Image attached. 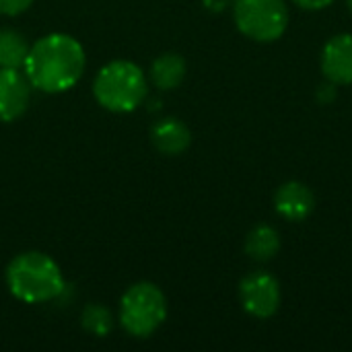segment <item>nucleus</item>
<instances>
[{
    "label": "nucleus",
    "mask_w": 352,
    "mask_h": 352,
    "mask_svg": "<svg viewBox=\"0 0 352 352\" xmlns=\"http://www.w3.org/2000/svg\"><path fill=\"white\" fill-rule=\"evenodd\" d=\"M29 47L31 45L23 33L14 29H2L0 31V68H23Z\"/></svg>",
    "instance_id": "ddd939ff"
},
{
    "label": "nucleus",
    "mask_w": 352,
    "mask_h": 352,
    "mask_svg": "<svg viewBox=\"0 0 352 352\" xmlns=\"http://www.w3.org/2000/svg\"><path fill=\"white\" fill-rule=\"evenodd\" d=\"M303 10H324L334 4V0H293Z\"/></svg>",
    "instance_id": "f3484780"
},
{
    "label": "nucleus",
    "mask_w": 352,
    "mask_h": 352,
    "mask_svg": "<svg viewBox=\"0 0 352 352\" xmlns=\"http://www.w3.org/2000/svg\"><path fill=\"white\" fill-rule=\"evenodd\" d=\"M85 66L87 56L78 39L66 33H50L29 47L23 70L33 89L58 95L80 80Z\"/></svg>",
    "instance_id": "f257e3e1"
},
{
    "label": "nucleus",
    "mask_w": 352,
    "mask_h": 352,
    "mask_svg": "<svg viewBox=\"0 0 352 352\" xmlns=\"http://www.w3.org/2000/svg\"><path fill=\"white\" fill-rule=\"evenodd\" d=\"M233 19L248 39L272 43L289 27V6L285 0H233Z\"/></svg>",
    "instance_id": "39448f33"
},
{
    "label": "nucleus",
    "mask_w": 352,
    "mask_h": 352,
    "mask_svg": "<svg viewBox=\"0 0 352 352\" xmlns=\"http://www.w3.org/2000/svg\"><path fill=\"white\" fill-rule=\"evenodd\" d=\"M239 301L256 320L272 318L280 307V285L266 270H254L239 283Z\"/></svg>",
    "instance_id": "423d86ee"
},
{
    "label": "nucleus",
    "mask_w": 352,
    "mask_h": 352,
    "mask_svg": "<svg viewBox=\"0 0 352 352\" xmlns=\"http://www.w3.org/2000/svg\"><path fill=\"white\" fill-rule=\"evenodd\" d=\"M322 72L326 80L342 87L352 85V35L338 33L322 50Z\"/></svg>",
    "instance_id": "6e6552de"
},
{
    "label": "nucleus",
    "mask_w": 352,
    "mask_h": 352,
    "mask_svg": "<svg viewBox=\"0 0 352 352\" xmlns=\"http://www.w3.org/2000/svg\"><path fill=\"white\" fill-rule=\"evenodd\" d=\"M6 287L14 299L37 305L58 299L66 280L54 258L43 252H23L6 266Z\"/></svg>",
    "instance_id": "f03ea898"
},
{
    "label": "nucleus",
    "mask_w": 352,
    "mask_h": 352,
    "mask_svg": "<svg viewBox=\"0 0 352 352\" xmlns=\"http://www.w3.org/2000/svg\"><path fill=\"white\" fill-rule=\"evenodd\" d=\"M151 140L159 153L167 157H177L188 151L192 142V132L182 120L163 118L151 128Z\"/></svg>",
    "instance_id": "9d476101"
},
{
    "label": "nucleus",
    "mask_w": 352,
    "mask_h": 352,
    "mask_svg": "<svg viewBox=\"0 0 352 352\" xmlns=\"http://www.w3.org/2000/svg\"><path fill=\"white\" fill-rule=\"evenodd\" d=\"M336 97H338V85H334V82H330V80L324 82V85H320L318 91H316V99H318V103H322V105L334 103Z\"/></svg>",
    "instance_id": "dca6fc26"
},
{
    "label": "nucleus",
    "mask_w": 352,
    "mask_h": 352,
    "mask_svg": "<svg viewBox=\"0 0 352 352\" xmlns=\"http://www.w3.org/2000/svg\"><path fill=\"white\" fill-rule=\"evenodd\" d=\"M186 60L175 52H167L155 58L151 66V80L161 91H173L186 78Z\"/></svg>",
    "instance_id": "9b49d317"
},
{
    "label": "nucleus",
    "mask_w": 352,
    "mask_h": 352,
    "mask_svg": "<svg viewBox=\"0 0 352 352\" xmlns=\"http://www.w3.org/2000/svg\"><path fill=\"white\" fill-rule=\"evenodd\" d=\"M93 95L103 109L128 113L146 99L148 80L138 64L130 60H113L97 72L93 80Z\"/></svg>",
    "instance_id": "7ed1b4c3"
},
{
    "label": "nucleus",
    "mask_w": 352,
    "mask_h": 352,
    "mask_svg": "<svg viewBox=\"0 0 352 352\" xmlns=\"http://www.w3.org/2000/svg\"><path fill=\"white\" fill-rule=\"evenodd\" d=\"M120 326L134 338L153 336L167 320V299L153 283H136L120 299Z\"/></svg>",
    "instance_id": "20e7f679"
},
{
    "label": "nucleus",
    "mask_w": 352,
    "mask_h": 352,
    "mask_svg": "<svg viewBox=\"0 0 352 352\" xmlns=\"http://www.w3.org/2000/svg\"><path fill=\"white\" fill-rule=\"evenodd\" d=\"M31 4H33V0H0V14L14 16V14L25 12Z\"/></svg>",
    "instance_id": "2eb2a0df"
},
{
    "label": "nucleus",
    "mask_w": 352,
    "mask_h": 352,
    "mask_svg": "<svg viewBox=\"0 0 352 352\" xmlns=\"http://www.w3.org/2000/svg\"><path fill=\"white\" fill-rule=\"evenodd\" d=\"M346 6H349V10L352 12V0H346Z\"/></svg>",
    "instance_id": "6ab92c4d"
},
{
    "label": "nucleus",
    "mask_w": 352,
    "mask_h": 352,
    "mask_svg": "<svg viewBox=\"0 0 352 352\" xmlns=\"http://www.w3.org/2000/svg\"><path fill=\"white\" fill-rule=\"evenodd\" d=\"M280 252V235L272 225H256L245 237V254L254 262H270Z\"/></svg>",
    "instance_id": "f8f14e48"
},
{
    "label": "nucleus",
    "mask_w": 352,
    "mask_h": 352,
    "mask_svg": "<svg viewBox=\"0 0 352 352\" xmlns=\"http://www.w3.org/2000/svg\"><path fill=\"white\" fill-rule=\"evenodd\" d=\"M274 208L283 219H287L291 223H301L314 212L316 196L307 184L287 182L274 194Z\"/></svg>",
    "instance_id": "1a4fd4ad"
},
{
    "label": "nucleus",
    "mask_w": 352,
    "mask_h": 352,
    "mask_svg": "<svg viewBox=\"0 0 352 352\" xmlns=\"http://www.w3.org/2000/svg\"><path fill=\"white\" fill-rule=\"evenodd\" d=\"M31 89L25 70L21 68H0V122L19 120L31 101Z\"/></svg>",
    "instance_id": "0eeeda50"
},
{
    "label": "nucleus",
    "mask_w": 352,
    "mask_h": 352,
    "mask_svg": "<svg viewBox=\"0 0 352 352\" xmlns=\"http://www.w3.org/2000/svg\"><path fill=\"white\" fill-rule=\"evenodd\" d=\"M231 0H202L204 8L210 10V12H223L227 6H229Z\"/></svg>",
    "instance_id": "a211bd4d"
},
{
    "label": "nucleus",
    "mask_w": 352,
    "mask_h": 352,
    "mask_svg": "<svg viewBox=\"0 0 352 352\" xmlns=\"http://www.w3.org/2000/svg\"><path fill=\"white\" fill-rule=\"evenodd\" d=\"M80 324L93 336L105 338L113 330V316H111V311L107 307H103L99 303H91V305H87L82 309Z\"/></svg>",
    "instance_id": "4468645a"
}]
</instances>
